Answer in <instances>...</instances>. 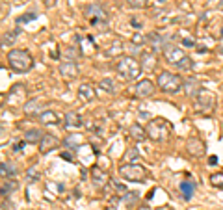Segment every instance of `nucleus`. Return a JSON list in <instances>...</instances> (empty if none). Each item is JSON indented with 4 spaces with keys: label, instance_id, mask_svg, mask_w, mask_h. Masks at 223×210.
<instances>
[{
    "label": "nucleus",
    "instance_id": "1",
    "mask_svg": "<svg viewBox=\"0 0 223 210\" xmlns=\"http://www.w3.org/2000/svg\"><path fill=\"white\" fill-rule=\"evenodd\" d=\"M162 54L164 58L167 60V63H171L173 67H177L179 71H192L194 69V61L190 56L184 54V50L173 43H167L164 48H162Z\"/></svg>",
    "mask_w": 223,
    "mask_h": 210
},
{
    "label": "nucleus",
    "instance_id": "2",
    "mask_svg": "<svg viewBox=\"0 0 223 210\" xmlns=\"http://www.w3.org/2000/svg\"><path fill=\"white\" fill-rule=\"evenodd\" d=\"M141 63L136 60V58H132V56H125V58H121V61H117V65H115V71H117V74L123 78V80H127V82H134V80H138L140 78V74H141Z\"/></svg>",
    "mask_w": 223,
    "mask_h": 210
},
{
    "label": "nucleus",
    "instance_id": "3",
    "mask_svg": "<svg viewBox=\"0 0 223 210\" xmlns=\"http://www.w3.org/2000/svg\"><path fill=\"white\" fill-rule=\"evenodd\" d=\"M7 63L13 71L17 73H26L33 67V58L30 56L28 50H22V48H13L7 52Z\"/></svg>",
    "mask_w": 223,
    "mask_h": 210
},
{
    "label": "nucleus",
    "instance_id": "4",
    "mask_svg": "<svg viewBox=\"0 0 223 210\" xmlns=\"http://www.w3.org/2000/svg\"><path fill=\"white\" fill-rule=\"evenodd\" d=\"M147 136L151 138V140H154V141H167L169 138H171V132H173V128H171V125L166 121V119H162V117H156V119H153V121H149V125H147Z\"/></svg>",
    "mask_w": 223,
    "mask_h": 210
},
{
    "label": "nucleus",
    "instance_id": "5",
    "mask_svg": "<svg viewBox=\"0 0 223 210\" xmlns=\"http://www.w3.org/2000/svg\"><path fill=\"white\" fill-rule=\"evenodd\" d=\"M156 82H158V87L162 91H166V93H179L182 89V86H184L182 78L179 74H175V73H169V71H162L158 74Z\"/></svg>",
    "mask_w": 223,
    "mask_h": 210
},
{
    "label": "nucleus",
    "instance_id": "6",
    "mask_svg": "<svg viewBox=\"0 0 223 210\" xmlns=\"http://www.w3.org/2000/svg\"><path fill=\"white\" fill-rule=\"evenodd\" d=\"M119 175L130 182H145L149 177V171L140 164H125L119 168Z\"/></svg>",
    "mask_w": 223,
    "mask_h": 210
},
{
    "label": "nucleus",
    "instance_id": "7",
    "mask_svg": "<svg viewBox=\"0 0 223 210\" xmlns=\"http://www.w3.org/2000/svg\"><path fill=\"white\" fill-rule=\"evenodd\" d=\"M214 95L208 91V89H201L195 97H194V104H195V110L197 112H203V114H208L212 108H214Z\"/></svg>",
    "mask_w": 223,
    "mask_h": 210
},
{
    "label": "nucleus",
    "instance_id": "8",
    "mask_svg": "<svg viewBox=\"0 0 223 210\" xmlns=\"http://www.w3.org/2000/svg\"><path fill=\"white\" fill-rule=\"evenodd\" d=\"M24 99H26V86L24 84H15L9 91H7V104H11V106H24L26 102H24Z\"/></svg>",
    "mask_w": 223,
    "mask_h": 210
},
{
    "label": "nucleus",
    "instance_id": "9",
    "mask_svg": "<svg viewBox=\"0 0 223 210\" xmlns=\"http://www.w3.org/2000/svg\"><path fill=\"white\" fill-rule=\"evenodd\" d=\"M84 15H86L89 20H108L106 9H104L100 4H97V2L87 4V6L84 7Z\"/></svg>",
    "mask_w": 223,
    "mask_h": 210
},
{
    "label": "nucleus",
    "instance_id": "10",
    "mask_svg": "<svg viewBox=\"0 0 223 210\" xmlns=\"http://www.w3.org/2000/svg\"><path fill=\"white\" fill-rule=\"evenodd\" d=\"M78 65L74 63V61H71V60H65V61H61L60 63V74L65 78V80H74L76 76H78Z\"/></svg>",
    "mask_w": 223,
    "mask_h": 210
},
{
    "label": "nucleus",
    "instance_id": "11",
    "mask_svg": "<svg viewBox=\"0 0 223 210\" xmlns=\"http://www.w3.org/2000/svg\"><path fill=\"white\" fill-rule=\"evenodd\" d=\"M154 91H156V87H154V84H153L151 80H141V82H138L136 87H134V95H136L138 99H147V97H151Z\"/></svg>",
    "mask_w": 223,
    "mask_h": 210
},
{
    "label": "nucleus",
    "instance_id": "12",
    "mask_svg": "<svg viewBox=\"0 0 223 210\" xmlns=\"http://www.w3.org/2000/svg\"><path fill=\"white\" fill-rule=\"evenodd\" d=\"M58 147H60V140H58L56 136H52V134H45L43 140H41V143H39V151H41L43 154H47L48 151L58 149Z\"/></svg>",
    "mask_w": 223,
    "mask_h": 210
},
{
    "label": "nucleus",
    "instance_id": "13",
    "mask_svg": "<svg viewBox=\"0 0 223 210\" xmlns=\"http://www.w3.org/2000/svg\"><path fill=\"white\" fill-rule=\"evenodd\" d=\"M91 179H93V184L97 188H104L108 182H110V177L106 171H102L100 168H93L91 169Z\"/></svg>",
    "mask_w": 223,
    "mask_h": 210
},
{
    "label": "nucleus",
    "instance_id": "14",
    "mask_svg": "<svg viewBox=\"0 0 223 210\" xmlns=\"http://www.w3.org/2000/svg\"><path fill=\"white\" fill-rule=\"evenodd\" d=\"M186 149L192 156H201L205 153V143L199 140V138H190L186 141Z\"/></svg>",
    "mask_w": 223,
    "mask_h": 210
},
{
    "label": "nucleus",
    "instance_id": "15",
    "mask_svg": "<svg viewBox=\"0 0 223 210\" xmlns=\"http://www.w3.org/2000/svg\"><path fill=\"white\" fill-rule=\"evenodd\" d=\"M123 50H125V47H123V41L121 39H114L112 43H108L106 45V48H104V54L106 56H119V54H123Z\"/></svg>",
    "mask_w": 223,
    "mask_h": 210
},
{
    "label": "nucleus",
    "instance_id": "16",
    "mask_svg": "<svg viewBox=\"0 0 223 210\" xmlns=\"http://www.w3.org/2000/svg\"><path fill=\"white\" fill-rule=\"evenodd\" d=\"M78 99H80L82 102H91V101L95 99V89H93L89 84H82V86L78 87Z\"/></svg>",
    "mask_w": 223,
    "mask_h": 210
},
{
    "label": "nucleus",
    "instance_id": "17",
    "mask_svg": "<svg viewBox=\"0 0 223 210\" xmlns=\"http://www.w3.org/2000/svg\"><path fill=\"white\" fill-rule=\"evenodd\" d=\"M58 114L56 112H52V110H47V112H41L39 115H37V121L39 123H43V125H58Z\"/></svg>",
    "mask_w": 223,
    "mask_h": 210
},
{
    "label": "nucleus",
    "instance_id": "18",
    "mask_svg": "<svg viewBox=\"0 0 223 210\" xmlns=\"http://www.w3.org/2000/svg\"><path fill=\"white\" fill-rule=\"evenodd\" d=\"M141 67L153 71L156 67V54L154 52H141Z\"/></svg>",
    "mask_w": 223,
    "mask_h": 210
},
{
    "label": "nucleus",
    "instance_id": "19",
    "mask_svg": "<svg viewBox=\"0 0 223 210\" xmlns=\"http://www.w3.org/2000/svg\"><path fill=\"white\" fill-rule=\"evenodd\" d=\"M65 128H82V117L76 112H69L65 115Z\"/></svg>",
    "mask_w": 223,
    "mask_h": 210
},
{
    "label": "nucleus",
    "instance_id": "20",
    "mask_svg": "<svg viewBox=\"0 0 223 210\" xmlns=\"http://www.w3.org/2000/svg\"><path fill=\"white\" fill-rule=\"evenodd\" d=\"M128 134H130V138L136 140V141H143V140L147 138V130L141 128V125H138V123H134V125L128 128Z\"/></svg>",
    "mask_w": 223,
    "mask_h": 210
},
{
    "label": "nucleus",
    "instance_id": "21",
    "mask_svg": "<svg viewBox=\"0 0 223 210\" xmlns=\"http://www.w3.org/2000/svg\"><path fill=\"white\" fill-rule=\"evenodd\" d=\"M43 136H45V134H43L39 128H30V130L24 132V141H26V143H41Z\"/></svg>",
    "mask_w": 223,
    "mask_h": 210
},
{
    "label": "nucleus",
    "instance_id": "22",
    "mask_svg": "<svg viewBox=\"0 0 223 210\" xmlns=\"http://www.w3.org/2000/svg\"><path fill=\"white\" fill-rule=\"evenodd\" d=\"M179 188H181V194H182V197H184L186 201H190V199L194 197V190H195V184H194L192 181H182Z\"/></svg>",
    "mask_w": 223,
    "mask_h": 210
},
{
    "label": "nucleus",
    "instance_id": "23",
    "mask_svg": "<svg viewBox=\"0 0 223 210\" xmlns=\"http://www.w3.org/2000/svg\"><path fill=\"white\" fill-rule=\"evenodd\" d=\"M184 89H186V93L188 95H192V97H195L203 87H201V84L195 80V78H188L186 82H184Z\"/></svg>",
    "mask_w": 223,
    "mask_h": 210
},
{
    "label": "nucleus",
    "instance_id": "24",
    "mask_svg": "<svg viewBox=\"0 0 223 210\" xmlns=\"http://www.w3.org/2000/svg\"><path fill=\"white\" fill-rule=\"evenodd\" d=\"M99 87L104 89L106 93H115V91H117V84H115V80H112V76H110V78H102V80L99 82Z\"/></svg>",
    "mask_w": 223,
    "mask_h": 210
},
{
    "label": "nucleus",
    "instance_id": "25",
    "mask_svg": "<svg viewBox=\"0 0 223 210\" xmlns=\"http://www.w3.org/2000/svg\"><path fill=\"white\" fill-rule=\"evenodd\" d=\"M22 110H24V114L33 115V114H37V110H39V102H37V101H28V102L22 106Z\"/></svg>",
    "mask_w": 223,
    "mask_h": 210
},
{
    "label": "nucleus",
    "instance_id": "26",
    "mask_svg": "<svg viewBox=\"0 0 223 210\" xmlns=\"http://www.w3.org/2000/svg\"><path fill=\"white\" fill-rule=\"evenodd\" d=\"M65 143H67L69 149H76V147L82 143V136H78V134H71V136H67Z\"/></svg>",
    "mask_w": 223,
    "mask_h": 210
},
{
    "label": "nucleus",
    "instance_id": "27",
    "mask_svg": "<svg viewBox=\"0 0 223 210\" xmlns=\"http://www.w3.org/2000/svg\"><path fill=\"white\" fill-rule=\"evenodd\" d=\"M17 35H19V30H13L11 34L4 35V37H2V47H11V45H13V41L17 39Z\"/></svg>",
    "mask_w": 223,
    "mask_h": 210
},
{
    "label": "nucleus",
    "instance_id": "28",
    "mask_svg": "<svg viewBox=\"0 0 223 210\" xmlns=\"http://www.w3.org/2000/svg\"><path fill=\"white\" fill-rule=\"evenodd\" d=\"M65 54H67V58H69L71 61H74V60H78V58L82 56V50H80V48H76V47H67Z\"/></svg>",
    "mask_w": 223,
    "mask_h": 210
},
{
    "label": "nucleus",
    "instance_id": "29",
    "mask_svg": "<svg viewBox=\"0 0 223 210\" xmlns=\"http://www.w3.org/2000/svg\"><path fill=\"white\" fill-rule=\"evenodd\" d=\"M0 173H2V179H6V177H13L15 175V168L11 166V164H2L0 166Z\"/></svg>",
    "mask_w": 223,
    "mask_h": 210
},
{
    "label": "nucleus",
    "instance_id": "30",
    "mask_svg": "<svg viewBox=\"0 0 223 210\" xmlns=\"http://www.w3.org/2000/svg\"><path fill=\"white\" fill-rule=\"evenodd\" d=\"M15 188H17V182H15V181H7V182L4 181V182H2V195L6 197V195H7L11 190H15Z\"/></svg>",
    "mask_w": 223,
    "mask_h": 210
},
{
    "label": "nucleus",
    "instance_id": "31",
    "mask_svg": "<svg viewBox=\"0 0 223 210\" xmlns=\"http://www.w3.org/2000/svg\"><path fill=\"white\" fill-rule=\"evenodd\" d=\"M149 41V37H145L141 32H136L134 35H132V43H136V45H145Z\"/></svg>",
    "mask_w": 223,
    "mask_h": 210
},
{
    "label": "nucleus",
    "instance_id": "32",
    "mask_svg": "<svg viewBox=\"0 0 223 210\" xmlns=\"http://www.w3.org/2000/svg\"><path fill=\"white\" fill-rule=\"evenodd\" d=\"M210 181H212V184H214L216 188H223V171L221 173H214V175L210 177Z\"/></svg>",
    "mask_w": 223,
    "mask_h": 210
},
{
    "label": "nucleus",
    "instance_id": "33",
    "mask_svg": "<svg viewBox=\"0 0 223 210\" xmlns=\"http://www.w3.org/2000/svg\"><path fill=\"white\" fill-rule=\"evenodd\" d=\"M136 158H140V153H138V149H128V153L125 154V160H127V164H132V160H136Z\"/></svg>",
    "mask_w": 223,
    "mask_h": 210
},
{
    "label": "nucleus",
    "instance_id": "34",
    "mask_svg": "<svg viewBox=\"0 0 223 210\" xmlns=\"http://www.w3.org/2000/svg\"><path fill=\"white\" fill-rule=\"evenodd\" d=\"M26 179H28L30 182H35V181L39 179V171H37V168H30V169L26 171Z\"/></svg>",
    "mask_w": 223,
    "mask_h": 210
},
{
    "label": "nucleus",
    "instance_id": "35",
    "mask_svg": "<svg viewBox=\"0 0 223 210\" xmlns=\"http://www.w3.org/2000/svg\"><path fill=\"white\" fill-rule=\"evenodd\" d=\"M35 19V13H26V15H20L19 19H17V24H26V22H30V20H33Z\"/></svg>",
    "mask_w": 223,
    "mask_h": 210
},
{
    "label": "nucleus",
    "instance_id": "36",
    "mask_svg": "<svg viewBox=\"0 0 223 210\" xmlns=\"http://www.w3.org/2000/svg\"><path fill=\"white\" fill-rule=\"evenodd\" d=\"M127 4L134 9H140V7H145L147 6V0H127Z\"/></svg>",
    "mask_w": 223,
    "mask_h": 210
},
{
    "label": "nucleus",
    "instance_id": "37",
    "mask_svg": "<svg viewBox=\"0 0 223 210\" xmlns=\"http://www.w3.org/2000/svg\"><path fill=\"white\" fill-rule=\"evenodd\" d=\"M95 28H99V30H106L108 28V20H89Z\"/></svg>",
    "mask_w": 223,
    "mask_h": 210
},
{
    "label": "nucleus",
    "instance_id": "38",
    "mask_svg": "<svg viewBox=\"0 0 223 210\" xmlns=\"http://www.w3.org/2000/svg\"><path fill=\"white\" fill-rule=\"evenodd\" d=\"M24 145H26V141H20V143H17V145H15V151H17V153H20V151L24 149Z\"/></svg>",
    "mask_w": 223,
    "mask_h": 210
},
{
    "label": "nucleus",
    "instance_id": "39",
    "mask_svg": "<svg viewBox=\"0 0 223 210\" xmlns=\"http://www.w3.org/2000/svg\"><path fill=\"white\" fill-rule=\"evenodd\" d=\"M182 45H184V47H194L195 43H194V39H184V41H182Z\"/></svg>",
    "mask_w": 223,
    "mask_h": 210
},
{
    "label": "nucleus",
    "instance_id": "40",
    "mask_svg": "<svg viewBox=\"0 0 223 210\" xmlns=\"http://www.w3.org/2000/svg\"><path fill=\"white\" fill-rule=\"evenodd\" d=\"M43 2H45V6H47V7H52V6L56 4V0H43Z\"/></svg>",
    "mask_w": 223,
    "mask_h": 210
},
{
    "label": "nucleus",
    "instance_id": "41",
    "mask_svg": "<svg viewBox=\"0 0 223 210\" xmlns=\"http://www.w3.org/2000/svg\"><path fill=\"white\" fill-rule=\"evenodd\" d=\"M61 158H63V160H73V156H71L69 153H61Z\"/></svg>",
    "mask_w": 223,
    "mask_h": 210
},
{
    "label": "nucleus",
    "instance_id": "42",
    "mask_svg": "<svg viewBox=\"0 0 223 210\" xmlns=\"http://www.w3.org/2000/svg\"><path fill=\"white\" fill-rule=\"evenodd\" d=\"M208 162L214 166V164H218V158H216V156H210V158H208Z\"/></svg>",
    "mask_w": 223,
    "mask_h": 210
},
{
    "label": "nucleus",
    "instance_id": "43",
    "mask_svg": "<svg viewBox=\"0 0 223 210\" xmlns=\"http://www.w3.org/2000/svg\"><path fill=\"white\" fill-rule=\"evenodd\" d=\"M138 210H151V208H149L147 205H143V207H140V208H138Z\"/></svg>",
    "mask_w": 223,
    "mask_h": 210
}]
</instances>
